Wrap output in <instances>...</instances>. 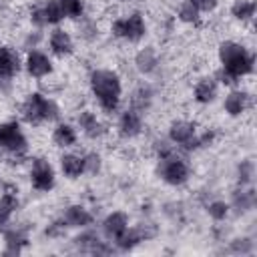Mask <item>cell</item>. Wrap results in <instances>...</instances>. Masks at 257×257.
<instances>
[{
    "instance_id": "6da1fadb",
    "label": "cell",
    "mask_w": 257,
    "mask_h": 257,
    "mask_svg": "<svg viewBox=\"0 0 257 257\" xmlns=\"http://www.w3.org/2000/svg\"><path fill=\"white\" fill-rule=\"evenodd\" d=\"M88 86L98 108L106 114L118 110L122 100V80L118 72L110 68H94L88 76Z\"/></svg>"
},
{
    "instance_id": "7a4b0ae2",
    "label": "cell",
    "mask_w": 257,
    "mask_h": 257,
    "mask_svg": "<svg viewBox=\"0 0 257 257\" xmlns=\"http://www.w3.org/2000/svg\"><path fill=\"white\" fill-rule=\"evenodd\" d=\"M217 56H219L221 70L225 74H229L235 82H239L241 78L249 76L253 72V68H255L253 52L245 44H241L237 40H223L219 44Z\"/></svg>"
},
{
    "instance_id": "3957f363",
    "label": "cell",
    "mask_w": 257,
    "mask_h": 257,
    "mask_svg": "<svg viewBox=\"0 0 257 257\" xmlns=\"http://www.w3.org/2000/svg\"><path fill=\"white\" fill-rule=\"evenodd\" d=\"M20 116L24 122H28L30 126H40L46 122H54L60 116V106L56 104V100H52L50 96L34 90L30 92L24 102L20 104Z\"/></svg>"
},
{
    "instance_id": "277c9868",
    "label": "cell",
    "mask_w": 257,
    "mask_h": 257,
    "mask_svg": "<svg viewBox=\"0 0 257 257\" xmlns=\"http://www.w3.org/2000/svg\"><path fill=\"white\" fill-rule=\"evenodd\" d=\"M157 177L169 187H183L191 177V167L185 157L171 153L163 159H157Z\"/></svg>"
},
{
    "instance_id": "5b68a950",
    "label": "cell",
    "mask_w": 257,
    "mask_h": 257,
    "mask_svg": "<svg viewBox=\"0 0 257 257\" xmlns=\"http://www.w3.org/2000/svg\"><path fill=\"white\" fill-rule=\"evenodd\" d=\"M30 149L28 137L24 135L22 126L18 120H2L0 122V151L14 159L26 157Z\"/></svg>"
},
{
    "instance_id": "8992f818",
    "label": "cell",
    "mask_w": 257,
    "mask_h": 257,
    "mask_svg": "<svg viewBox=\"0 0 257 257\" xmlns=\"http://www.w3.org/2000/svg\"><path fill=\"white\" fill-rule=\"evenodd\" d=\"M110 34L114 38L126 40V42H141L147 34V22L145 16L135 10L126 16H118L110 22Z\"/></svg>"
},
{
    "instance_id": "52a82bcc",
    "label": "cell",
    "mask_w": 257,
    "mask_h": 257,
    "mask_svg": "<svg viewBox=\"0 0 257 257\" xmlns=\"http://www.w3.org/2000/svg\"><path fill=\"white\" fill-rule=\"evenodd\" d=\"M30 185L38 193H50L56 185V171L52 163L44 157H34L30 163Z\"/></svg>"
},
{
    "instance_id": "ba28073f",
    "label": "cell",
    "mask_w": 257,
    "mask_h": 257,
    "mask_svg": "<svg viewBox=\"0 0 257 257\" xmlns=\"http://www.w3.org/2000/svg\"><path fill=\"white\" fill-rule=\"evenodd\" d=\"M22 68L24 64H22L20 52L14 46L0 44V86H6L8 90L12 78H16Z\"/></svg>"
},
{
    "instance_id": "9c48e42d",
    "label": "cell",
    "mask_w": 257,
    "mask_h": 257,
    "mask_svg": "<svg viewBox=\"0 0 257 257\" xmlns=\"http://www.w3.org/2000/svg\"><path fill=\"white\" fill-rule=\"evenodd\" d=\"M22 64H24V70L30 78H44V76L52 74V70H54L52 58L46 52L38 50V48L26 50V56H24Z\"/></svg>"
},
{
    "instance_id": "30bf717a",
    "label": "cell",
    "mask_w": 257,
    "mask_h": 257,
    "mask_svg": "<svg viewBox=\"0 0 257 257\" xmlns=\"http://www.w3.org/2000/svg\"><path fill=\"white\" fill-rule=\"evenodd\" d=\"M197 133H199V131H197V124H195L193 120L177 118V120H173V122L169 124L167 139H169L173 145H177V147L185 149V147L195 139V135H197Z\"/></svg>"
},
{
    "instance_id": "8fae6325",
    "label": "cell",
    "mask_w": 257,
    "mask_h": 257,
    "mask_svg": "<svg viewBox=\"0 0 257 257\" xmlns=\"http://www.w3.org/2000/svg\"><path fill=\"white\" fill-rule=\"evenodd\" d=\"M126 229H128V215L124 211H112L100 223V233L108 241H116Z\"/></svg>"
},
{
    "instance_id": "7c38bea8",
    "label": "cell",
    "mask_w": 257,
    "mask_h": 257,
    "mask_svg": "<svg viewBox=\"0 0 257 257\" xmlns=\"http://www.w3.org/2000/svg\"><path fill=\"white\" fill-rule=\"evenodd\" d=\"M116 131L122 139H135L143 133V114L135 108H126L118 114Z\"/></svg>"
},
{
    "instance_id": "4fadbf2b",
    "label": "cell",
    "mask_w": 257,
    "mask_h": 257,
    "mask_svg": "<svg viewBox=\"0 0 257 257\" xmlns=\"http://www.w3.org/2000/svg\"><path fill=\"white\" fill-rule=\"evenodd\" d=\"M60 219L64 221L66 227H72V229H86V227H90V225L94 223L92 213H90L84 205H80V203L68 205V207L62 211V217H60Z\"/></svg>"
},
{
    "instance_id": "5bb4252c",
    "label": "cell",
    "mask_w": 257,
    "mask_h": 257,
    "mask_svg": "<svg viewBox=\"0 0 257 257\" xmlns=\"http://www.w3.org/2000/svg\"><path fill=\"white\" fill-rule=\"evenodd\" d=\"M48 48L54 56L64 58V56H70L74 52V40H72L68 30L54 26V30L48 34Z\"/></svg>"
},
{
    "instance_id": "9a60e30c",
    "label": "cell",
    "mask_w": 257,
    "mask_h": 257,
    "mask_svg": "<svg viewBox=\"0 0 257 257\" xmlns=\"http://www.w3.org/2000/svg\"><path fill=\"white\" fill-rule=\"evenodd\" d=\"M249 104H251V94H249L247 90H243V88H231V90L225 94L223 110H225L229 116L237 118V116H241V114L249 108Z\"/></svg>"
},
{
    "instance_id": "2e32d148",
    "label": "cell",
    "mask_w": 257,
    "mask_h": 257,
    "mask_svg": "<svg viewBox=\"0 0 257 257\" xmlns=\"http://www.w3.org/2000/svg\"><path fill=\"white\" fill-rule=\"evenodd\" d=\"M155 235V231H147V225H139V227H128L116 241H112L116 245L118 251H133L137 245H141L143 241L151 239Z\"/></svg>"
},
{
    "instance_id": "e0dca14e",
    "label": "cell",
    "mask_w": 257,
    "mask_h": 257,
    "mask_svg": "<svg viewBox=\"0 0 257 257\" xmlns=\"http://www.w3.org/2000/svg\"><path fill=\"white\" fill-rule=\"evenodd\" d=\"M76 124H78V128H80V133H82L86 139H92V141L100 139V137L106 133L104 122H102V120L96 116V112H92V110H82V112L76 116Z\"/></svg>"
},
{
    "instance_id": "ac0fdd59",
    "label": "cell",
    "mask_w": 257,
    "mask_h": 257,
    "mask_svg": "<svg viewBox=\"0 0 257 257\" xmlns=\"http://www.w3.org/2000/svg\"><path fill=\"white\" fill-rule=\"evenodd\" d=\"M217 94H219V82L215 80V76H203L193 86V100L197 104H211L215 102Z\"/></svg>"
},
{
    "instance_id": "d6986e66",
    "label": "cell",
    "mask_w": 257,
    "mask_h": 257,
    "mask_svg": "<svg viewBox=\"0 0 257 257\" xmlns=\"http://www.w3.org/2000/svg\"><path fill=\"white\" fill-rule=\"evenodd\" d=\"M159 64H161V58H159V54H157V50L153 46H145L135 54V68L143 76L153 74L159 68Z\"/></svg>"
},
{
    "instance_id": "ffe728a7",
    "label": "cell",
    "mask_w": 257,
    "mask_h": 257,
    "mask_svg": "<svg viewBox=\"0 0 257 257\" xmlns=\"http://www.w3.org/2000/svg\"><path fill=\"white\" fill-rule=\"evenodd\" d=\"M4 253L6 255H18L28 245V233L22 227H10L4 229Z\"/></svg>"
},
{
    "instance_id": "44dd1931",
    "label": "cell",
    "mask_w": 257,
    "mask_h": 257,
    "mask_svg": "<svg viewBox=\"0 0 257 257\" xmlns=\"http://www.w3.org/2000/svg\"><path fill=\"white\" fill-rule=\"evenodd\" d=\"M52 145L58 149H70L76 145L78 141V133L70 122H56V126L52 128Z\"/></svg>"
},
{
    "instance_id": "7402d4cb",
    "label": "cell",
    "mask_w": 257,
    "mask_h": 257,
    "mask_svg": "<svg viewBox=\"0 0 257 257\" xmlns=\"http://www.w3.org/2000/svg\"><path fill=\"white\" fill-rule=\"evenodd\" d=\"M58 165H60V173L66 179H70V181H74V179H78V177L84 175V161L76 153H64V155H60Z\"/></svg>"
},
{
    "instance_id": "603a6c76",
    "label": "cell",
    "mask_w": 257,
    "mask_h": 257,
    "mask_svg": "<svg viewBox=\"0 0 257 257\" xmlns=\"http://www.w3.org/2000/svg\"><path fill=\"white\" fill-rule=\"evenodd\" d=\"M237 213H247L255 207V191L249 187H237L231 195V205Z\"/></svg>"
},
{
    "instance_id": "cb8c5ba5",
    "label": "cell",
    "mask_w": 257,
    "mask_h": 257,
    "mask_svg": "<svg viewBox=\"0 0 257 257\" xmlns=\"http://www.w3.org/2000/svg\"><path fill=\"white\" fill-rule=\"evenodd\" d=\"M16 209H18V195L14 191H6L0 197V229H4L10 223Z\"/></svg>"
},
{
    "instance_id": "d4e9b609",
    "label": "cell",
    "mask_w": 257,
    "mask_h": 257,
    "mask_svg": "<svg viewBox=\"0 0 257 257\" xmlns=\"http://www.w3.org/2000/svg\"><path fill=\"white\" fill-rule=\"evenodd\" d=\"M255 10H257L255 0H235L231 4V16L237 22H253Z\"/></svg>"
},
{
    "instance_id": "484cf974",
    "label": "cell",
    "mask_w": 257,
    "mask_h": 257,
    "mask_svg": "<svg viewBox=\"0 0 257 257\" xmlns=\"http://www.w3.org/2000/svg\"><path fill=\"white\" fill-rule=\"evenodd\" d=\"M151 102H153V90H151V86H147V84H141V86L133 92V96H131V108L139 110L141 114L151 106Z\"/></svg>"
},
{
    "instance_id": "4316f807",
    "label": "cell",
    "mask_w": 257,
    "mask_h": 257,
    "mask_svg": "<svg viewBox=\"0 0 257 257\" xmlns=\"http://www.w3.org/2000/svg\"><path fill=\"white\" fill-rule=\"evenodd\" d=\"M40 6H42V12H44L46 26H58L64 20V14H62V8H60L58 0H44V2H40Z\"/></svg>"
},
{
    "instance_id": "83f0119b",
    "label": "cell",
    "mask_w": 257,
    "mask_h": 257,
    "mask_svg": "<svg viewBox=\"0 0 257 257\" xmlns=\"http://www.w3.org/2000/svg\"><path fill=\"white\" fill-rule=\"evenodd\" d=\"M235 177H237V185L239 187H249L253 183V177H255V163L251 159L239 161L237 169H235Z\"/></svg>"
},
{
    "instance_id": "f1b7e54d",
    "label": "cell",
    "mask_w": 257,
    "mask_h": 257,
    "mask_svg": "<svg viewBox=\"0 0 257 257\" xmlns=\"http://www.w3.org/2000/svg\"><path fill=\"white\" fill-rule=\"evenodd\" d=\"M177 18L183 24H199L201 22V12L191 0H183L177 8Z\"/></svg>"
},
{
    "instance_id": "f546056e",
    "label": "cell",
    "mask_w": 257,
    "mask_h": 257,
    "mask_svg": "<svg viewBox=\"0 0 257 257\" xmlns=\"http://www.w3.org/2000/svg\"><path fill=\"white\" fill-rule=\"evenodd\" d=\"M98 239H100V235H98V233H94V231L86 229V231L78 233V235L72 239V245H74L80 253H92V249H94V245L98 243Z\"/></svg>"
},
{
    "instance_id": "4dcf8cb0",
    "label": "cell",
    "mask_w": 257,
    "mask_h": 257,
    "mask_svg": "<svg viewBox=\"0 0 257 257\" xmlns=\"http://www.w3.org/2000/svg\"><path fill=\"white\" fill-rule=\"evenodd\" d=\"M98 32H100V28L92 18H84V16L80 18V22H78V38H82L84 42H94L98 38Z\"/></svg>"
},
{
    "instance_id": "1f68e13d",
    "label": "cell",
    "mask_w": 257,
    "mask_h": 257,
    "mask_svg": "<svg viewBox=\"0 0 257 257\" xmlns=\"http://www.w3.org/2000/svg\"><path fill=\"white\" fill-rule=\"evenodd\" d=\"M64 18L80 20L84 16V0H58Z\"/></svg>"
},
{
    "instance_id": "d6a6232c",
    "label": "cell",
    "mask_w": 257,
    "mask_h": 257,
    "mask_svg": "<svg viewBox=\"0 0 257 257\" xmlns=\"http://www.w3.org/2000/svg\"><path fill=\"white\" fill-rule=\"evenodd\" d=\"M229 203H225V201H221V199H215V201H211L209 205H207V215L213 219V221H217V223H221V221H225L227 217H229Z\"/></svg>"
},
{
    "instance_id": "836d02e7",
    "label": "cell",
    "mask_w": 257,
    "mask_h": 257,
    "mask_svg": "<svg viewBox=\"0 0 257 257\" xmlns=\"http://www.w3.org/2000/svg\"><path fill=\"white\" fill-rule=\"evenodd\" d=\"M82 161H84V173L86 175L96 177L100 173V169H102V157H100V153L88 151L86 155H82Z\"/></svg>"
},
{
    "instance_id": "e575fe53",
    "label": "cell",
    "mask_w": 257,
    "mask_h": 257,
    "mask_svg": "<svg viewBox=\"0 0 257 257\" xmlns=\"http://www.w3.org/2000/svg\"><path fill=\"white\" fill-rule=\"evenodd\" d=\"M253 247H255V243L251 237H235L229 243V251L235 255H249V253H253Z\"/></svg>"
},
{
    "instance_id": "d590c367",
    "label": "cell",
    "mask_w": 257,
    "mask_h": 257,
    "mask_svg": "<svg viewBox=\"0 0 257 257\" xmlns=\"http://www.w3.org/2000/svg\"><path fill=\"white\" fill-rule=\"evenodd\" d=\"M153 151H155L157 159H163V157L175 153V145H173L169 139H157V141L153 143Z\"/></svg>"
},
{
    "instance_id": "8d00e7d4",
    "label": "cell",
    "mask_w": 257,
    "mask_h": 257,
    "mask_svg": "<svg viewBox=\"0 0 257 257\" xmlns=\"http://www.w3.org/2000/svg\"><path fill=\"white\" fill-rule=\"evenodd\" d=\"M28 20H30V24H32L34 28H38V30L46 26L44 12H42V6H40V4H34V6L30 8V12H28Z\"/></svg>"
},
{
    "instance_id": "74e56055",
    "label": "cell",
    "mask_w": 257,
    "mask_h": 257,
    "mask_svg": "<svg viewBox=\"0 0 257 257\" xmlns=\"http://www.w3.org/2000/svg\"><path fill=\"white\" fill-rule=\"evenodd\" d=\"M64 231H66V225H64V221L60 219V221L50 223V225L44 229V235H46V237H60V235H64Z\"/></svg>"
},
{
    "instance_id": "f35d334b",
    "label": "cell",
    "mask_w": 257,
    "mask_h": 257,
    "mask_svg": "<svg viewBox=\"0 0 257 257\" xmlns=\"http://www.w3.org/2000/svg\"><path fill=\"white\" fill-rule=\"evenodd\" d=\"M42 40V34H40V30L36 28V30H30L28 32V36L24 38V48L26 50H32V48H38V42Z\"/></svg>"
},
{
    "instance_id": "ab89813d",
    "label": "cell",
    "mask_w": 257,
    "mask_h": 257,
    "mask_svg": "<svg viewBox=\"0 0 257 257\" xmlns=\"http://www.w3.org/2000/svg\"><path fill=\"white\" fill-rule=\"evenodd\" d=\"M197 8H199V12L203 14V12H213L217 6H219V0H191Z\"/></svg>"
},
{
    "instance_id": "60d3db41",
    "label": "cell",
    "mask_w": 257,
    "mask_h": 257,
    "mask_svg": "<svg viewBox=\"0 0 257 257\" xmlns=\"http://www.w3.org/2000/svg\"><path fill=\"white\" fill-rule=\"evenodd\" d=\"M114 2H120V4H124V2H131V0H114Z\"/></svg>"
}]
</instances>
